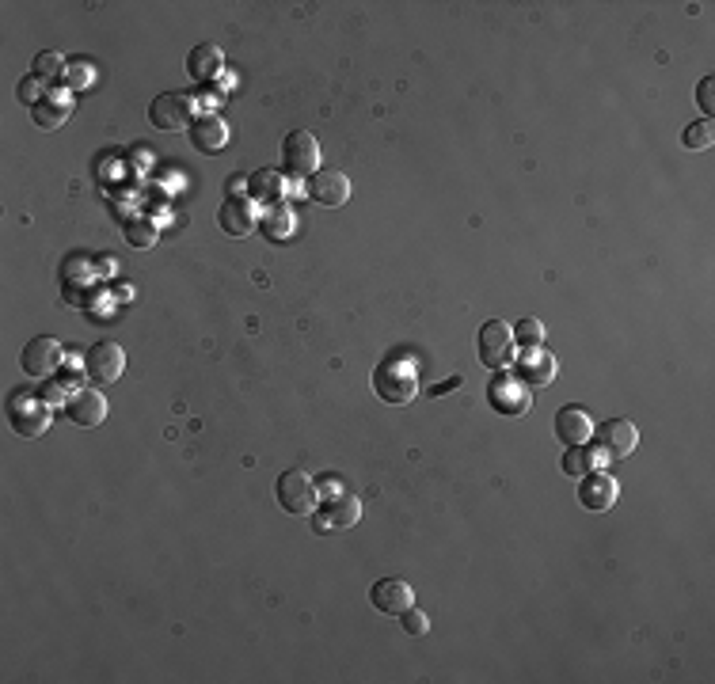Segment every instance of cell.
<instances>
[{
	"label": "cell",
	"instance_id": "cell-1",
	"mask_svg": "<svg viewBox=\"0 0 715 684\" xmlns=\"http://www.w3.org/2000/svg\"><path fill=\"white\" fill-rule=\"evenodd\" d=\"M373 392L392 407H407L419 396V373L407 358H385L373 369Z\"/></svg>",
	"mask_w": 715,
	"mask_h": 684
},
{
	"label": "cell",
	"instance_id": "cell-2",
	"mask_svg": "<svg viewBox=\"0 0 715 684\" xmlns=\"http://www.w3.org/2000/svg\"><path fill=\"white\" fill-rule=\"evenodd\" d=\"M514 350H518V342H514V331H510V323L506 320H487L480 327V335H476V354L484 361L487 369H510L514 365Z\"/></svg>",
	"mask_w": 715,
	"mask_h": 684
},
{
	"label": "cell",
	"instance_id": "cell-3",
	"mask_svg": "<svg viewBox=\"0 0 715 684\" xmlns=\"http://www.w3.org/2000/svg\"><path fill=\"white\" fill-rule=\"evenodd\" d=\"M282 171L290 179H309L312 171H320V145L309 130H293L282 141Z\"/></svg>",
	"mask_w": 715,
	"mask_h": 684
},
{
	"label": "cell",
	"instance_id": "cell-4",
	"mask_svg": "<svg viewBox=\"0 0 715 684\" xmlns=\"http://www.w3.org/2000/svg\"><path fill=\"white\" fill-rule=\"evenodd\" d=\"M8 422L20 437H39L50 426V403L35 392H16L8 403Z\"/></svg>",
	"mask_w": 715,
	"mask_h": 684
},
{
	"label": "cell",
	"instance_id": "cell-5",
	"mask_svg": "<svg viewBox=\"0 0 715 684\" xmlns=\"http://www.w3.org/2000/svg\"><path fill=\"white\" fill-rule=\"evenodd\" d=\"M590 437H594V449L605 456V464L632 456V449L639 445L636 422H628V418H609V422H601V430H594Z\"/></svg>",
	"mask_w": 715,
	"mask_h": 684
},
{
	"label": "cell",
	"instance_id": "cell-6",
	"mask_svg": "<svg viewBox=\"0 0 715 684\" xmlns=\"http://www.w3.org/2000/svg\"><path fill=\"white\" fill-rule=\"evenodd\" d=\"M149 122H153V130H160V133L191 130V122H194L191 95H183V92L156 95L153 103H149Z\"/></svg>",
	"mask_w": 715,
	"mask_h": 684
},
{
	"label": "cell",
	"instance_id": "cell-7",
	"mask_svg": "<svg viewBox=\"0 0 715 684\" xmlns=\"http://www.w3.org/2000/svg\"><path fill=\"white\" fill-rule=\"evenodd\" d=\"M274 494H278V506H282L286 513H293V517H301V513H309L312 506H316V487H312L309 475L297 472V468L278 475Z\"/></svg>",
	"mask_w": 715,
	"mask_h": 684
},
{
	"label": "cell",
	"instance_id": "cell-8",
	"mask_svg": "<svg viewBox=\"0 0 715 684\" xmlns=\"http://www.w3.org/2000/svg\"><path fill=\"white\" fill-rule=\"evenodd\" d=\"M20 365H23V373H27V377H35V380L54 377V369L61 365V342L54 339V335H39V339H31L27 346H23Z\"/></svg>",
	"mask_w": 715,
	"mask_h": 684
},
{
	"label": "cell",
	"instance_id": "cell-9",
	"mask_svg": "<svg viewBox=\"0 0 715 684\" xmlns=\"http://www.w3.org/2000/svg\"><path fill=\"white\" fill-rule=\"evenodd\" d=\"M305 190H309V198L316 206L339 209L350 198V179H347V171H339V168H320L309 175V187Z\"/></svg>",
	"mask_w": 715,
	"mask_h": 684
},
{
	"label": "cell",
	"instance_id": "cell-10",
	"mask_svg": "<svg viewBox=\"0 0 715 684\" xmlns=\"http://www.w3.org/2000/svg\"><path fill=\"white\" fill-rule=\"evenodd\" d=\"M84 369L99 384H115L122 377V369H126V354H122L118 342H92L88 354H84Z\"/></svg>",
	"mask_w": 715,
	"mask_h": 684
},
{
	"label": "cell",
	"instance_id": "cell-11",
	"mask_svg": "<svg viewBox=\"0 0 715 684\" xmlns=\"http://www.w3.org/2000/svg\"><path fill=\"white\" fill-rule=\"evenodd\" d=\"M65 418L80 430H96L99 422L107 418V399L96 388H77L73 396L65 399Z\"/></svg>",
	"mask_w": 715,
	"mask_h": 684
},
{
	"label": "cell",
	"instance_id": "cell-12",
	"mask_svg": "<svg viewBox=\"0 0 715 684\" xmlns=\"http://www.w3.org/2000/svg\"><path fill=\"white\" fill-rule=\"evenodd\" d=\"M369 601L381 616H404L407 608L415 605V589L407 586L404 578H381L369 589Z\"/></svg>",
	"mask_w": 715,
	"mask_h": 684
},
{
	"label": "cell",
	"instance_id": "cell-13",
	"mask_svg": "<svg viewBox=\"0 0 715 684\" xmlns=\"http://www.w3.org/2000/svg\"><path fill=\"white\" fill-rule=\"evenodd\" d=\"M487 399L499 415H525L529 411V392L522 388V380L510 377V373H499L487 388Z\"/></svg>",
	"mask_w": 715,
	"mask_h": 684
},
{
	"label": "cell",
	"instance_id": "cell-14",
	"mask_svg": "<svg viewBox=\"0 0 715 684\" xmlns=\"http://www.w3.org/2000/svg\"><path fill=\"white\" fill-rule=\"evenodd\" d=\"M579 502L594 513L609 510V506L617 502V479H613L609 472H601V468L586 472L579 479Z\"/></svg>",
	"mask_w": 715,
	"mask_h": 684
},
{
	"label": "cell",
	"instance_id": "cell-15",
	"mask_svg": "<svg viewBox=\"0 0 715 684\" xmlns=\"http://www.w3.org/2000/svg\"><path fill=\"white\" fill-rule=\"evenodd\" d=\"M217 225H221V232H225V236L244 240V236H248V232L255 228L252 202H248L244 194H229V198L221 202V209H217Z\"/></svg>",
	"mask_w": 715,
	"mask_h": 684
},
{
	"label": "cell",
	"instance_id": "cell-16",
	"mask_svg": "<svg viewBox=\"0 0 715 684\" xmlns=\"http://www.w3.org/2000/svg\"><path fill=\"white\" fill-rule=\"evenodd\" d=\"M69 114H73V99H69V92L50 88V92L31 107V122H35L39 130H61V126L69 122Z\"/></svg>",
	"mask_w": 715,
	"mask_h": 684
},
{
	"label": "cell",
	"instance_id": "cell-17",
	"mask_svg": "<svg viewBox=\"0 0 715 684\" xmlns=\"http://www.w3.org/2000/svg\"><path fill=\"white\" fill-rule=\"evenodd\" d=\"M362 521V502L358 494H335L328 502V510L316 517V529L328 532V529H354Z\"/></svg>",
	"mask_w": 715,
	"mask_h": 684
},
{
	"label": "cell",
	"instance_id": "cell-18",
	"mask_svg": "<svg viewBox=\"0 0 715 684\" xmlns=\"http://www.w3.org/2000/svg\"><path fill=\"white\" fill-rule=\"evenodd\" d=\"M187 133H191V145L198 152H221L229 145V126L217 114H198Z\"/></svg>",
	"mask_w": 715,
	"mask_h": 684
},
{
	"label": "cell",
	"instance_id": "cell-19",
	"mask_svg": "<svg viewBox=\"0 0 715 684\" xmlns=\"http://www.w3.org/2000/svg\"><path fill=\"white\" fill-rule=\"evenodd\" d=\"M590 434H594V422H590V415H586L582 407H560V411H556V437H560L567 449H571V445H586Z\"/></svg>",
	"mask_w": 715,
	"mask_h": 684
},
{
	"label": "cell",
	"instance_id": "cell-20",
	"mask_svg": "<svg viewBox=\"0 0 715 684\" xmlns=\"http://www.w3.org/2000/svg\"><path fill=\"white\" fill-rule=\"evenodd\" d=\"M518 380L533 384V388H548L556 380V358L544 350V346H533L522 361H518Z\"/></svg>",
	"mask_w": 715,
	"mask_h": 684
},
{
	"label": "cell",
	"instance_id": "cell-21",
	"mask_svg": "<svg viewBox=\"0 0 715 684\" xmlns=\"http://www.w3.org/2000/svg\"><path fill=\"white\" fill-rule=\"evenodd\" d=\"M187 73H191L194 84H210L213 76L221 73V50L213 42H198L187 54Z\"/></svg>",
	"mask_w": 715,
	"mask_h": 684
},
{
	"label": "cell",
	"instance_id": "cell-22",
	"mask_svg": "<svg viewBox=\"0 0 715 684\" xmlns=\"http://www.w3.org/2000/svg\"><path fill=\"white\" fill-rule=\"evenodd\" d=\"M248 187H252V198L278 206V202H282V194H286V175H282V171H274V168H259V171L248 175Z\"/></svg>",
	"mask_w": 715,
	"mask_h": 684
},
{
	"label": "cell",
	"instance_id": "cell-23",
	"mask_svg": "<svg viewBox=\"0 0 715 684\" xmlns=\"http://www.w3.org/2000/svg\"><path fill=\"white\" fill-rule=\"evenodd\" d=\"M293 228H297V213H293L286 202H278V206L267 209V221H263V232L271 236V240H290Z\"/></svg>",
	"mask_w": 715,
	"mask_h": 684
},
{
	"label": "cell",
	"instance_id": "cell-24",
	"mask_svg": "<svg viewBox=\"0 0 715 684\" xmlns=\"http://www.w3.org/2000/svg\"><path fill=\"white\" fill-rule=\"evenodd\" d=\"M122 236L137 251H149L156 244V221H149V217H126L122 221Z\"/></svg>",
	"mask_w": 715,
	"mask_h": 684
},
{
	"label": "cell",
	"instance_id": "cell-25",
	"mask_svg": "<svg viewBox=\"0 0 715 684\" xmlns=\"http://www.w3.org/2000/svg\"><path fill=\"white\" fill-rule=\"evenodd\" d=\"M563 475H571V479H582L586 472H594L598 464H594V453L586 449V445H571L567 453H563Z\"/></svg>",
	"mask_w": 715,
	"mask_h": 684
},
{
	"label": "cell",
	"instance_id": "cell-26",
	"mask_svg": "<svg viewBox=\"0 0 715 684\" xmlns=\"http://www.w3.org/2000/svg\"><path fill=\"white\" fill-rule=\"evenodd\" d=\"M712 141H715L712 118H704V122H689L685 133H681V145H685V149H712Z\"/></svg>",
	"mask_w": 715,
	"mask_h": 684
},
{
	"label": "cell",
	"instance_id": "cell-27",
	"mask_svg": "<svg viewBox=\"0 0 715 684\" xmlns=\"http://www.w3.org/2000/svg\"><path fill=\"white\" fill-rule=\"evenodd\" d=\"M65 65H69V61L61 54H54V50H42V54H35V61H31V69H35L46 84H50V80H61V76H65Z\"/></svg>",
	"mask_w": 715,
	"mask_h": 684
},
{
	"label": "cell",
	"instance_id": "cell-28",
	"mask_svg": "<svg viewBox=\"0 0 715 684\" xmlns=\"http://www.w3.org/2000/svg\"><path fill=\"white\" fill-rule=\"evenodd\" d=\"M92 61H84V57H73V61H69V65H65V76H61V80H65V84H69V92H80V88H88V84H92Z\"/></svg>",
	"mask_w": 715,
	"mask_h": 684
},
{
	"label": "cell",
	"instance_id": "cell-29",
	"mask_svg": "<svg viewBox=\"0 0 715 684\" xmlns=\"http://www.w3.org/2000/svg\"><path fill=\"white\" fill-rule=\"evenodd\" d=\"M510 331H514V342L525 346V350H533V346H541L544 342V323L541 320H518Z\"/></svg>",
	"mask_w": 715,
	"mask_h": 684
},
{
	"label": "cell",
	"instance_id": "cell-30",
	"mask_svg": "<svg viewBox=\"0 0 715 684\" xmlns=\"http://www.w3.org/2000/svg\"><path fill=\"white\" fill-rule=\"evenodd\" d=\"M46 92H50V84H46L39 73H27L20 84H16V95H20V103H27V107H35Z\"/></svg>",
	"mask_w": 715,
	"mask_h": 684
},
{
	"label": "cell",
	"instance_id": "cell-31",
	"mask_svg": "<svg viewBox=\"0 0 715 684\" xmlns=\"http://www.w3.org/2000/svg\"><path fill=\"white\" fill-rule=\"evenodd\" d=\"M400 620H404V631H407V635H415V639L430 631V620H426V612H423V608H415V605L407 608Z\"/></svg>",
	"mask_w": 715,
	"mask_h": 684
},
{
	"label": "cell",
	"instance_id": "cell-32",
	"mask_svg": "<svg viewBox=\"0 0 715 684\" xmlns=\"http://www.w3.org/2000/svg\"><path fill=\"white\" fill-rule=\"evenodd\" d=\"M696 103L704 107V114L712 118V111H715V99H712V76H704L700 84H696Z\"/></svg>",
	"mask_w": 715,
	"mask_h": 684
},
{
	"label": "cell",
	"instance_id": "cell-33",
	"mask_svg": "<svg viewBox=\"0 0 715 684\" xmlns=\"http://www.w3.org/2000/svg\"><path fill=\"white\" fill-rule=\"evenodd\" d=\"M39 396L46 399V403H58V399H61V388H58V384H46Z\"/></svg>",
	"mask_w": 715,
	"mask_h": 684
}]
</instances>
